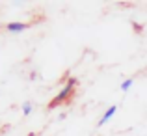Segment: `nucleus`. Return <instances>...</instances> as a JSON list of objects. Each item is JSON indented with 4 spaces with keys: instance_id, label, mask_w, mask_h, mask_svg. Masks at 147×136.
<instances>
[{
    "instance_id": "nucleus-1",
    "label": "nucleus",
    "mask_w": 147,
    "mask_h": 136,
    "mask_svg": "<svg viewBox=\"0 0 147 136\" xmlns=\"http://www.w3.org/2000/svg\"><path fill=\"white\" fill-rule=\"evenodd\" d=\"M75 86H76V78H75V76H69V78H67V84H65V86L60 90V93H58V95L52 99V103H50V108H54V106H58V104L65 103V101H67L69 97L73 95V91H75Z\"/></svg>"
},
{
    "instance_id": "nucleus-2",
    "label": "nucleus",
    "mask_w": 147,
    "mask_h": 136,
    "mask_svg": "<svg viewBox=\"0 0 147 136\" xmlns=\"http://www.w3.org/2000/svg\"><path fill=\"white\" fill-rule=\"evenodd\" d=\"M6 28H7V32H9V34H21V32H24V30L28 28V24H26V22L13 21V22H7Z\"/></svg>"
},
{
    "instance_id": "nucleus-3",
    "label": "nucleus",
    "mask_w": 147,
    "mask_h": 136,
    "mask_svg": "<svg viewBox=\"0 0 147 136\" xmlns=\"http://www.w3.org/2000/svg\"><path fill=\"white\" fill-rule=\"evenodd\" d=\"M115 112H117V106H115V104H114V106H110V108H108V110L102 114V118H100V121H99V127L106 125V121H110V119L114 118V114H115Z\"/></svg>"
},
{
    "instance_id": "nucleus-4",
    "label": "nucleus",
    "mask_w": 147,
    "mask_h": 136,
    "mask_svg": "<svg viewBox=\"0 0 147 136\" xmlns=\"http://www.w3.org/2000/svg\"><path fill=\"white\" fill-rule=\"evenodd\" d=\"M132 84H134V78H127V80H123V82H121V91H129Z\"/></svg>"
},
{
    "instance_id": "nucleus-5",
    "label": "nucleus",
    "mask_w": 147,
    "mask_h": 136,
    "mask_svg": "<svg viewBox=\"0 0 147 136\" xmlns=\"http://www.w3.org/2000/svg\"><path fill=\"white\" fill-rule=\"evenodd\" d=\"M30 112H32V103H30V101H26V103L22 104V114H24V116H28Z\"/></svg>"
}]
</instances>
